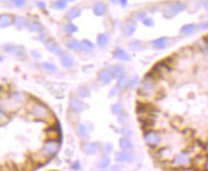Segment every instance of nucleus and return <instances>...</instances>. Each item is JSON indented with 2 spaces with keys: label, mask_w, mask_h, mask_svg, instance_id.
Returning a JSON list of instances; mask_svg holds the SVG:
<instances>
[{
  "label": "nucleus",
  "mask_w": 208,
  "mask_h": 171,
  "mask_svg": "<svg viewBox=\"0 0 208 171\" xmlns=\"http://www.w3.org/2000/svg\"><path fill=\"white\" fill-rule=\"evenodd\" d=\"M32 114L36 118H39L41 120H46L50 117V113H49L48 109L40 105V104H36V105L34 106L32 110Z\"/></svg>",
  "instance_id": "f257e3e1"
},
{
  "label": "nucleus",
  "mask_w": 208,
  "mask_h": 171,
  "mask_svg": "<svg viewBox=\"0 0 208 171\" xmlns=\"http://www.w3.org/2000/svg\"><path fill=\"white\" fill-rule=\"evenodd\" d=\"M58 149H59V144L56 141H54V140H50V141L45 142L43 148L41 150V153L44 157L50 158L57 153Z\"/></svg>",
  "instance_id": "f03ea898"
},
{
  "label": "nucleus",
  "mask_w": 208,
  "mask_h": 171,
  "mask_svg": "<svg viewBox=\"0 0 208 171\" xmlns=\"http://www.w3.org/2000/svg\"><path fill=\"white\" fill-rule=\"evenodd\" d=\"M183 9H184V6H183L182 3L176 2V3L171 5V6H168V7L166 8V10L164 11V15L166 16H174L177 13L181 12Z\"/></svg>",
  "instance_id": "7ed1b4c3"
},
{
  "label": "nucleus",
  "mask_w": 208,
  "mask_h": 171,
  "mask_svg": "<svg viewBox=\"0 0 208 171\" xmlns=\"http://www.w3.org/2000/svg\"><path fill=\"white\" fill-rule=\"evenodd\" d=\"M98 76H99V80L104 83V84H108L109 82L111 81L112 79V73L111 71H109L107 69H104L102 70L99 74H98Z\"/></svg>",
  "instance_id": "20e7f679"
},
{
  "label": "nucleus",
  "mask_w": 208,
  "mask_h": 171,
  "mask_svg": "<svg viewBox=\"0 0 208 171\" xmlns=\"http://www.w3.org/2000/svg\"><path fill=\"white\" fill-rule=\"evenodd\" d=\"M46 48H47L49 51H51L52 53L57 54V55H60V54L63 53V50H62V48L60 47V45L58 44H56V42H54L53 40L47 42V44H46Z\"/></svg>",
  "instance_id": "39448f33"
},
{
  "label": "nucleus",
  "mask_w": 208,
  "mask_h": 171,
  "mask_svg": "<svg viewBox=\"0 0 208 171\" xmlns=\"http://www.w3.org/2000/svg\"><path fill=\"white\" fill-rule=\"evenodd\" d=\"M145 139H146V141L151 145L156 144V143L159 142V140H160V138H158V136L154 132H150V133L147 134L146 137H145Z\"/></svg>",
  "instance_id": "423d86ee"
},
{
  "label": "nucleus",
  "mask_w": 208,
  "mask_h": 171,
  "mask_svg": "<svg viewBox=\"0 0 208 171\" xmlns=\"http://www.w3.org/2000/svg\"><path fill=\"white\" fill-rule=\"evenodd\" d=\"M13 21V17L10 15H1L0 16V27H7Z\"/></svg>",
  "instance_id": "0eeeda50"
},
{
  "label": "nucleus",
  "mask_w": 208,
  "mask_h": 171,
  "mask_svg": "<svg viewBox=\"0 0 208 171\" xmlns=\"http://www.w3.org/2000/svg\"><path fill=\"white\" fill-rule=\"evenodd\" d=\"M107 12V8H106V5L103 4L101 2H98L94 5V13L97 16H103L105 15Z\"/></svg>",
  "instance_id": "6e6552de"
},
{
  "label": "nucleus",
  "mask_w": 208,
  "mask_h": 171,
  "mask_svg": "<svg viewBox=\"0 0 208 171\" xmlns=\"http://www.w3.org/2000/svg\"><path fill=\"white\" fill-rule=\"evenodd\" d=\"M70 106H71V109L74 110L75 112H81L84 109V104L78 99H72L70 101Z\"/></svg>",
  "instance_id": "1a4fd4ad"
},
{
  "label": "nucleus",
  "mask_w": 208,
  "mask_h": 171,
  "mask_svg": "<svg viewBox=\"0 0 208 171\" xmlns=\"http://www.w3.org/2000/svg\"><path fill=\"white\" fill-rule=\"evenodd\" d=\"M132 155L130 153H126V152H122L117 155V160L120 162H131L132 161Z\"/></svg>",
  "instance_id": "9d476101"
},
{
  "label": "nucleus",
  "mask_w": 208,
  "mask_h": 171,
  "mask_svg": "<svg viewBox=\"0 0 208 171\" xmlns=\"http://www.w3.org/2000/svg\"><path fill=\"white\" fill-rule=\"evenodd\" d=\"M135 27H136V24L134 22H128L127 23L126 25L124 26V34L126 35H131L134 30H135Z\"/></svg>",
  "instance_id": "9b49d317"
},
{
  "label": "nucleus",
  "mask_w": 208,
  "mask_h": 171,
  "mask_svg": "<svg viewBox=\"0 0 208 171\" xmlns=\"http://www.w3.org/2000/svg\"><path fill=\"white\" fill-rule=\"evenodd\" d=\"M62 64L63 66H65V68H71V66L74 65V61H73V59L68 56V55H65V56H63L62 58Z\"/></svg>",
  "instance_id": "f8f14e48"
},
{
  "label": "nucleus",
  "mask_w": 208,
  "mask_h": 171,
  "mask_svg": "<svg viewBox=\"0 0 208 171\" xmlns=\"http://www.w3.org/2000/svg\"><path fill=\"white\" fill-rule=\"evenodd\" d=\"M114 54H115L116 58H118V59H120L122 61H128L131 59L130 55H128V53H126L125 51H123V50H116Z\"/></svg>",
  "instance_id": "ddd939ff"
},
{
  "label": "nucleus",
  "mask_w": 208,
  "mask_h": 171,
  "mask_svg": "<svg viewBox=\"0 0 208 171\" xmlns=\"http://www.w3.org/2000/svg\"><path fill=\"white\" fill-rule=\"evenodd\" d=\"M81 15V11L80 9H78V8H73L71 9L68 13H67V18L68 19H74V18L78 17L79 16Z\"/></svg>",
  "instance_id": "4468645a"
},
{
  "label": "nucleus",
  "mask_w": 208,
  "mask_h": 171,
  "mask_svg": "<svg viewBox=\"0 0 208 171\" xmlns=\"http://www.w3.org/2000/svg\"><path fill=\"white\" fill-rule=\"evenodd\" d=\"M26 24H27L26 18H24V17H22V16H17V17H15V25L17 28L21 29L22 27L26 26Z\"/></svg>",
  "instance_id": "2eb2a0df"
},
{
  "label": "nucleus",
  "mask_w": 208,
  "mask_h": 171,
  "mask_svg": "<svg viewBox=\"0 0 208 171\" xmlns=\"http://www.w3.org/2000/svg\"><path fill=\"white\" fill-rule=\"evenodd\" d=\"M80 48L84 51H91L93 49V44L88 40H84L80 44Z\"/></svg>",
  "instance_id": "dca6fc26"
},
{
  "label": "nucleus",
  "mask_w": 208,
  "mask_h": 171,
  "mask_svg": "<svg viewBox=\"0 0 208 171\" xmlns=\"http://www.w3.org/2000/svg\"><path fill=\"white\" fill-rule=\"evenodd\" d=\"M196 30V25L195 24H188V25H185V26H183L182 29H181V32L183 34H191L193 33L194 31Z\"/></svg>",
  "instance_id": "f3484780"
},
{
  "label": "nucleus",
  "mask_w": 208,
  "mask_h": 171,
  "mask_svg": "<svg viewBox=\"0 0 208 171\" xmlns=\"http://www.w3.org/2000/svg\"><path fill=\"white\" fill-rule=\"evenodd\" d=\"M120 144H121V147L125 149V150H128V149H131L132 146H131V143L130 142V140H128L127 138H121L120 140Z\"/></svg>",
  "instance_id": "a211bd4d"
},
{
  "label": "nucleus",
  "mask_w": 208,
  "mask_h": 171,
  "mask_svg": "<svg viewBox=\"0 0 208 171\" xmlns=\"http://www.w3.org/2000/svg\"><path fill=\"white\" fill-rule=\"evenodd\" d=\"M53 6H54L53 8H56V9H59V10H63L67 6V1H66V0H58V1H56L54 3Z\"/></svg>",
  "instance_id": "6ab92c4d"
},
{
  "label": "nucleus",
  "mask_w": 208,
  "mask_h": 171,
  "mask_svg": "<svg viewBox=\"0 0 208 171\" xmlns=\"http://www.w3.org/2000/svg\"><path fill=\"white\" fill-rule=\"evenodd\" d=\"M107 41H108V38L107 35L101 34V35H99V37H98V44H99V45L105 46V45H107Z\"/></svg>",
  "instance_id": "aec40b11"
},
{
  "label": "nucleus",
  "mask_w": 208,
  "mask_h": 171,
  "mask_svg": "<svg viewBox=\"0 0 208 171\" xmlns=\"http://www.w3.org/2000/svg\"><path fill=\"white\" fill-rule=\"evenodd\" d=\"M111 73H112V75L115 76V77H121V76H123L124 75V68H113L112 70H111Z\"/></svg>",
  "instance_id": "412c9836"
},
{
  "label": "nucleus",
  "mask_w": 208,
  "mask_h": 171,
  "mask_svg": "<svg viewBox=\"0 0 208 171\" xmlns=\"http://www.w3.org/2000/svg\"><path fill=\"white\" fill-rule=\"evenodd\" d=\"M166 42H167L166 38H161V39H158V40H155L154 44L158 48H163L165 46V44H166Z\"/></svg>",
  "instance_id": "4be33fe9"
},
{
  "label": "nucleus",
  "mask_w": 208,
  "mask_h": 171,
  "mask_svg": "<svg viewBox=\"0 0 208 171\" xmlns=\"http://www.w3.org/2000/svg\"><path fill=\"white\" fill-rule=\"evenodd\" d=\"M42 68H43L45 70L50 71V72H54V71H56V69H57L56 65H53V64H50V63H43V64H42Z\"/></svg>",
  "instance_id": "5701e85b"
},
{
  "label": "nucleus",
  "mask_w": 208,
  "mask_h": 171,
  "mask_svg": "<svg viewBox=\"0 0 208 171\" xmlns=\"http://www.w3.org/2000/svg\"><path fill=\"white\" fill-rule=\"evenodd\" d=\"M29 27H30V29H31L32 31H34V32H39V31H40V29H41L40 24L38 23V22H35V21L30 22Z\"/></svg>",
  "instance_id": "b1692460"
},
{
  "label": "nucleus",
  "mask_w": 208,
  "mask_h": 171,
  "mask_svg": "<svg viewBox=\"0 0 208 171\" xmlns=\"http://www.w3.org/2000/svg\"><path fill=\"white\" fill-rule=\"evenodd\" d=\"M97 150H98V144H96V143H92L87 147V152L88 154H93Z\"/></svg>",
  "instance_id": "393cba45"
},
{
  "label": "nucleus",
  "mask_w": 208,
  "mask_h": 171,
  "mask_svg": "<svg viewBox=\"0 0 208 171\" xmlns=\"http://www.w3.org/2000/svg\"><path fill=\"white\" fill-rule=\"evenodd\" d=\"M108 164H109V159L108 158H104L99 162L98 166H99V167H101V168H105V167H107L108 166Z\"/></svg>",
  "instance_id": "a878e982"
},
{
  "label": "nucleus",
  "mask_w": 208,
  "mask_h": 171,
  "mask_svg": "<svg viewBox=\"0 0 208 171\" xmlns=\"http://www.w3.org/2000/svg\"><path fill=\"white\" fill-rule=\"evenodd\" d=\"M67 45H68V47L70 48V49H73V50H77L80 48V42L78 41H70L67 44Z\"/></svg>",
  "instance_id": "bb28decb"
},
{
  "label": "nucleus",
  "mask_w": 208,
  "mask_h": 171,
  "mask_svg": "<svg viewBox=\"0 0 208 171\" xmlns=\"http://www.w3.org/2000/svg\"><path fill=\"white\" fill-rule=\"evenodd\" d=\"M65 30H66V32H67V33L71 34V33H73V32H76V31H77V27H75L72 23H68V24L66 25V27H65Z\"/></svg>",
  "instance_id": "cd10ccee"
},
{
  "label": "nucleus",
  "mask_w": 208,
  "mask_h": 171,
  "mask_svg": "<svg viewBox=\"0 0 208 171\" xmlns=\"http://www.w3.org/2000/svg\"><path fill=\"white\" fill-rule=\"evenodd\" d=\"M127 85V78L123 75L119 78V82H118V87L119 88H123Z\"/></svg>",
  "instance_id": "c85d7f7f"
},
{
  "label": "nucleus",
  "mask_w": 208,
  "mask_h": 171,
  "mask_svg": "<svg viewBox=\"0 0 208 171\" xmlns=\"http://www.w3.org/2000/svg\"><path fill=\"white\" fill-rule=\"evenodd\" d=\"M7 121H8V117L0 110V124L6 123Z\"/></svg>",
  "instance_id": "c756f323"
},
{
  "label": "nucleus",
  "mask_w": 208,
  "mask_h": 171,
  "mask_svg": "<svg viewBox=\"0 0 208 171\" xmlns=\"http://www.w3.org/2000/svg\"><path fill=\"white\" fill-rule=\"evenodd\" d=\"M179 163L180 164H183V163H185L187 162V157L185 155H179V156H177V161H176Z\"/></svg>",
  "instance_id": "7c9ffc66"
},
{
  "label": "nucleus",
  "mask_w": 208,
  "mask_h": 171,
  "mask_svg": "<svg viewBox=\"0 0 208 171\" xmlns=\"http://www.w3.org/2000/svg\"><path fill=\"white\" fill-rule=\"evenodd\" d=\"M14 3L16 7H23L26 4V0H14Z\"/></svg>",
  "instance_id": "2f4dec72"
},
{
  "label": "nucleus",
  "mask_w": 208,
  "mask_h": 171,
  "mask_svg": "<svg viewBox=\"0 0 208 171\" xmlns=\"http://www.w3.org/2000/svg\"><path fill=\"white\" fill-rule=\"evenodd\" d=\"M87 90V89L85 88H82L81 90H80V94L83 96V97H87L88 95V91H87V92H84V91Z\"/></svg>",
  "instance_id": "473e14b6"
},
{
  "label": "nucleus",
  "mask_w": 208,
  "mask_h": 171,
  "mask_svg": "<svg viewBox=\"0 0 208 171\" xmlns=\"http://www.w3.org/2000/svg\"><path fill=\"white\" fill-rule=\"evenodd\" d=\"M120 110H121L120 105H116V106H114V107L112 108V112H113L114 113H118L120 112Z\"/></svg>",
  "instance_id": "72a5a7b5"
},
{
  "label": "nucleus",
  "mask_w": 208,
  "mask_h": 171,
  "mask_svg": "<svg viewBox=\"0 0 208 171\" xmlns=\"http://www.w3.org/2000/svg\"><path fill=\"white\" fill-rule=\"evenodd\" d=\"M144 24L147 26H152V19H145L144 20Z\"/></svg>",
  "instance_id": "f704fd0d"
},
{
  "label": "nucleus",
  "mask_w": 208,
  "mask_h": 171,
  "mask_svg": "<svg viewBox=\"0 0 208 171\" xmlns=\"http://www.w3.org/2000/svg\"><path fill=\"white\" fill-rule=\"evenodd\" d=\"M137 82H138V77H135V79H133V80L131 81L130 86H131V87H133V86H135L137 84Z\"/></svg>",
  "instance_id": "c9c22d12"
},
{
  "label": "nucleus",
  "mask_w": 208,
  "mask_h": 171,
  "mask_svg": "<svg viewBox=\"0 0 208 171\" xmlns=\"http://www.w3.org/2000/svg\"><path fill=\"white\" fill-rule=\"evenodd\" d=\"M73 167H74V169H79V168H80V163H79V162L74 163V164H73Z\"/></svg>",
  "instance_id": "e433bc0d"
},
{
  "label": "nucleus",
  "mask_w": 208,
  "mask_h": 171,
  "mask_svg": "<svg viewBox=\"0 0 208 171\" xmlns=\"http://www.w3.org/2000/svg\"><path fill=\"white\" fill-rule=\"evenodd\" d=\"M119 1L122 3V5H123V6H126L127 5V0H119Z\"/></svg>",
  "instance_id": "4c0bfd02"
},
{
  "label": "nucleus",
  "mask_w": 208,
  "mask_h": 171,
  "mask_svg": "<svg viewBox=\"0 0 208 171\" xmlns=\"http://www.w3.org/2000/svg\"><path fill=\"white\" fill-rule=\"evenodd\" d=\"M71 1H72V0H71Z\"/></svg>",
  "instance_id": "58836bf2"
}]
</instances>
